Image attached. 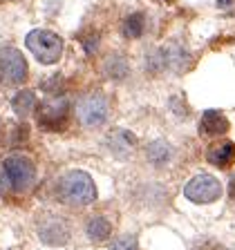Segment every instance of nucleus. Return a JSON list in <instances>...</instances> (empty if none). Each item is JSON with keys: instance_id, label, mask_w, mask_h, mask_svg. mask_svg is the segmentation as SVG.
<instances>
[{"instance_id": "obj_18", "label": "nucleus", "mask_w": 235, "mask_h": 250, "mask_svg": "<svg viewBox=\"0 0 235 250\" xmlns=\"http://www.w3.org/2000/svg\"><path fill=\"white\" fill-rule=\"evenodd\" d=\"M112 250H139V244H137V237L132 234H125L121 239H117L112 244Z\"/></svg>"}, {"instance_id": "obj_22", "label": "nucleus", "mask_w": 235, "mask_h": 250, "mask_svg": "<svg viewBox=\"0 0 235 250\" xmlns=\"http://www.w3.org/2000/svg\"><path fill=\"white\" fill-rule=\"evenodd\" d=\"M217 5L219 7H229V5H233V0H217Z\"/></svg>"}, {"instance_id": "obj_3", "label": "nucleus", "mask_w": 235, "mask_h": 250, "mask_svg": "<svg viewBox=\"0 0 235 250\" xmlns=\"http://www.w3.org/2000/svg\"><path fill=\"white\" fill-rule=\"evenodd\" d=\"M27 81V61L18 49L2 47L0 49V85L16 87Z\"/></svg>"}, {"instance_id": "obj_6", "label": "nucleus", "mask_w": 235, "mask_h": 250, "mask_svg": "<svg viewBox=\"0 0 235 250\" xmlns=\"http://www.w3.org/2000/svg\"><path fill=\"white\" fill-rule=\"evenodd\" d=\"M146 65L152 69V72H164V69H172V72H182L190 65V58L188 54L184 52L182 47H175V45H166V47H159L155 52L148 56Z\"/></svg>"}, {"instance_id": "obj_16", "label": "nucleus", "mask_w": 235, "mask_h": 250, "mask_svg": "<svg viewBox=\"0 0 235 250\" xmlns=\"http://www.w3.org/2000/svg\"><path fill=\"white\" fill-rule=\"evenodd\" d=\"M146 29V18L143 14H130L123 22V36L125 38H139Z\"/></svg>"}, {"instance_id": "obj_4", "label": "nucleus", "mask_w": 235, "mask_h": 250, "mask_svg": "<svg viewBox=\"0 0 235 250\" xmlns=\"http://www.w3.org/2000/svg\"><path fill=\"white\" fill-rule=\"evenodd\" d=\"M2 166H5L7 177H9L11 192H27L34 186V181H36V167H34V163L27 156H21V154L7 156L2 161Z\"/></svg>"}, {"instance_id": "obj_23", "label": "nucleus", "mask_w": 235, "mask_h": 250, "mask_svg": "<svg viewBox=\"0 0 235 250\" xmlns=\"http://www.w3.org/2000/svg\"><path fill=\"white\" fill-rule=\"evenodd\" d=\"M0 2H5V0H0Z\"/></svg>"}, {"instance_id": "obj_17", "label": "nucleus", "mask_w": 235, "mask_h": 250, "mask_svg": "<svg viewBox=\"0 0 235 250\" xmlns=\"http://www.w3.org/2000/svg\"><path fill=\"white\" fill-rule=\"evenodd\" d=\"M105 74H108L110 78H125V74H128V62L123 61L121 56H112L105 61Z\"/></svg>"}, {"instance_id": "obj_19", "label": "nucleus", "mask_w": 235, "mask_h": 250, "mask_svg": "<svg viewBox=\"0 0 235 250\" xmlns=\"http://www.w3.org/2000/svg\"><path fill=\"white\" fill-rule=\"evenodd\" d=\"M5 192H11V183H9V177H7L5 166L0 161V194H5Z\"/></svg>"}, {"instance_id": "obj_11", "label": "nucleus", "mask_w": 235, "mask_h": 250, "mask_svg": "<svg viewBox=\"0 0 235 250\" xmlns=\"http://www.w3.org/2000/svg\"><path fill=\"white\" fill-rule=\"evenodd\" d=\"M229 130V121L222 112L217 109H209V112H204L202 116V123H199V134L202 136H219L224 134Z\"/></svg>"}, {"instance_id": "obj_13", "label": "nucleus", "mask_w": 235, "mask_h": 250, "mask_svg": "<svg viewBox=\"0 0 235 250\" xmlns=\"http://www.w3.org/2000/svg\"><path fill=\"white\" fill-rule=\"evenodd\" d=\"M172 156V147L170 143H166L164 139H157L152 143H148L146 147V159L152 163V166H166Z\"/></svg>"}, {"instance_id": "obj_21", "label": "nucleus", "mask_w": 235, "mask_h": 250, "mask_svg": "<svg viewBox=\"0 0 235 250\" xmlns=\"http://www.w3.org/2000/svg\"><path fill=\"white\" fill-rule=\"evenodd\" d=\"M229 192H231V197L235 199V177L231 179V186H229Z\"/></svg>"}, {"instance_id": "obj_9", "label": "nucleus", "mask_w": 235, "mask_h": 250, "mask_svg": "<svg viewBox=\"0 0 235 250\" xmlns=\"http://www.w3.org/2000/svg\"><path fill=\"white\" fill-rule=\"evenodd\" d=\"M38 237L47 246H63L70 239V228L63 219H47L38 228Z\"/></svg>"}, {"instance_id": "obj_20", "label": "nucleus", "mask_w": 235, "mask_h": 250, "mask_svg": "<svg viewBox=\"0 0 235 250\" xmlns=\"http://www.w3.org/2000/svg\"><path fill=\"white\" fill-rule=\"evenodd\" d=\"M195 250H226V248L222 244H217V241L204 239V241H199V244L195 246Z\"/></svg>"}, {"instance_id": "obj_2", "label": "nucleus", "mask_w": 235, "mask_h": 250, "mask_svg": "<svg viewBox=\"0 0 235 250\" xmlns=\"http://www.w3.org/2000/svg\"><path fill=\"white\" fill-rule=\"evenodd\" d=\"M27 49H31V54L45 65H52L61 58L63 54V41L58 34L47 29H34L27 34Z\"/></svg>"}, {"instance_id": "obj_7", "label": "nucleus", "mask_w": 235, "mask_h": 250, "mask_svg": "<svg viewBox=\"0 0 235 250\" xmlns=\"http://www.w3.org/2000/svg\"><path fill=\"white\" fill-rule=\"evenodd\" d=\"M108 114H110V103L103 94H90L76 107L78 121L83 125H88V127H99V125H103L105 121H108Z\"/></svg>"}, {"instance_id": "obj_8", "label": "nucleus", "mask_w": 235, "mask_h": 250, "mask_svg": "<svg viewBox=\"0 0 235 250\" xmlns=\"http://www.w3.org/2000/svg\"><path fill=\"white\" fill-rule=\"evenodd\" d=\"M222 194V186L213 174H197L184 188V197L195 203H213Z\"/></svg>"}, {"instance_id": "obj_12", "label": "nucleus", "mask_w": 235, "mask_h": 250, "mask_svg": "<svg viewBox=\"0 0 235 250\" xmlns=\"http://www.w3.org/2000/svg\"><path fill=\"white\" fill-rule=\"evenodd\" d=\"M235 161V143L231 141H222L219 146L209 150V163H213L215 167H229Z\"/></svg>"}, {"instance_id": "obj_15", "label": "nucleus", "mask_w": 235, "mask_h": 250, "mask_svg": "<svg viewBox=\"0 0 235 250\" xmlns=\"http://www.w3.org/2000/svg\"><path fill=\"white\" fill-rule=\"evenodd\" d=\"M112 232V226L105 217H94L88 221V237L92 241H105Z\"/></svg>"}, {"instance_id": "obj_14", "label": "nucleus", "mask_w": 235, "mask_h": 250, "mask_svg": "<svg viewBox=\"0 0 235 250\" xmlns=\"http://www.w3.org/2000/svg\"><path fill=\"white\" fill-rule=\"evenodd\" d=\"M11 107H14L16 116H21V119H27V116L36 109V94L29 92V89H23L14 96L11 101Z\"/></svg>"}, {"instance_id": "obj_10", "label": "nucleus", "mask_w": 235, "mask_h": 250, "mask_svg": "<svg viewBox=\"0 0 235 250\" xmlns=\"http://www.w3.org/2000/svg\"><path fill=\"white\" fill-rule=\"evenodd\" d=\"M105 146L112 152V156H117V159H128L137 146V139H135V134L128 130H115L108 134Z\"/></svg>"}, {"instance_id": "obj_5", "label": "nucleus", "mask_w": 235, "mask_h": 250, "mask_svg": "<svg viewBox=\"0 0 235 250\" xmlns=\"http://www.w3.org/2000/svg\"><path fill=\"white\" fill-rule=\"evenodd\" d=\"M70 116V103L68 99H45L41 105H36V119L43 130H63Z\"/></svg>"}, {"instance_id": "obj_1", "label": "nucleus", "mask_w": 235, "mask_h": 250, "mask_svg": "<svg viewBox=\"0 0 235 250\" xmlns=\"http://www.w3.org/2000/svg\"><path fill=\"white\" fill-rule=\"evenodd\" d=\"M58 197L68 206H90L96 199V188L88 172H68L58 181Z\"/></svg>"}]
</instances>
